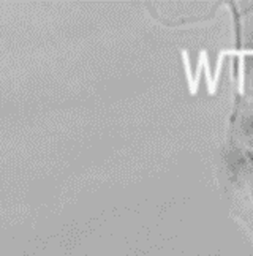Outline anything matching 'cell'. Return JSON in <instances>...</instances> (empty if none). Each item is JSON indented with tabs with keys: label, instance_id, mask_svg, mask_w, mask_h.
<instances>
[{
	"label": "cell",
	"instance_id": "6da1fadb",
	"mask_svg": "<svg viewBox=\"0 0 253 256\" xmlns=\"http://www.w3.org/2000/svg\"><path fill=\"white\" fill-rule=\"evenodd\" d=\"M242 133H244L247 138L253 140V116H248L242 122Z\"/></svg>",
	"mask_w": 253,
	"mask_h": 256
}]
</instances>
